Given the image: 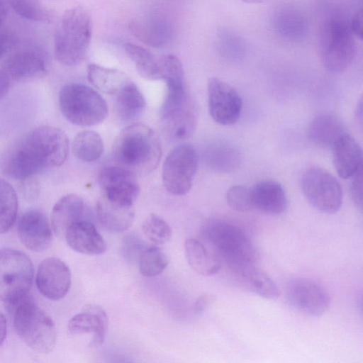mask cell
<instances>
[{"instance_id": "1", "label": "cell", "mask_w": 363, "mask_h": 363, "mask_svg": "<svg viewBox=\"0 0 363 363\" xmlns=\"http://www.w3.org/2000/svg\"><path fill=\"white\" fill-rule=\"evenodd\" d=\"M69 140L59 128L41 125L10 145L0 156V171L14 179H26L43 170L60 167L69 152Z\"/></svg>"}, {"instance_id": "2", "label": "cell", "mask_w": 363, "mask_h": 363, "mask_svg": "<svg viewBox=\"0 0 363 363\" xmlns=\"http://www.w3.org/2000/svg\"><path fill=\"white\" fill-rule=\"evenodd\" d=\"M112 155L119 166L135 173H149L158 165L162 150L159 138L151 128L133 123L116 136Z\"/></svg>"}, {"instance_id": "3", "label": "cell", "mask_w": 363, "mask_h": 363, "mask_svg": "<svg viewBox=\"0 0 363 363\" xmlns=\"http://www.w3.org/2000/svg\"><path fill=\"white\" fill-rule=\"evenodd\" d=\"M92 36V18L88 9L77 6L66 10L54 38L56 59L72 67L85 59Z\"/></svg>"}, {"instance_id": "4", "label": "cell", "mask_w": 363, "mask_h": 363, "mask_svg": "<svg viewBox=\"0 0 363 363\" xmlns=\"http://www.w3.org/2000/svg\"><path fill=\"white\" fill-rule=\"evenodd\" d=\"M201 233L213 254L234 272L256 263L257 252L246 233L238 226L214 220L204 225Z\"/></svg>"}, {"instance_id": "5", "label": "cell", "mask_w": 363, "mask_h": 363, "mask_svg": "<svg viewBox=\"0 0 363 363\" xmlns=\"http://www.w3.org/2000/svg\"><path fill=\"white\" fill-rule=\"evenodd\" d=\"M16 331L32 350L40 353L51 352L56 344L57 333L50 317L27 296L12 309Z\"/></svg>"}, {"instance_id": "6", "label": "cell", "mask_w": 363, "mask_h": 363, "mask_svg": "<svg viewBox=\"0 0 363 363\" xmlns=\"http://www.w3.org/2000/svg\"><path fill=\"white\" fill-rule=\"evenodd\" d=\"M59 106L65 118L79 126L99 124L108 115L104 98L92 88L79 83L68 84L61 89Z\"/></svg>"}, {"instance_id": "7", "label": "cell", "mask_w": 363, "mask_h": 363, "mask_svg": "<svg viewBox=\"0 0 363 363\" xmlns=\"http://www.w3.org/2000/svg\"><path fill=\"white\" fill-rule=\"evenodd\" d=\"M33 279V264L25 253L11 248L0 250V300L11 309L27 296Z\"/></svg>"}, {"instance_id": "8", "label": "cell", "mask_w": 363, "mask_h": 363, "mask_svg": "<svg viewBox=\"0 0 363 363\" xmlns=\"http://www.w3.org/2000/svg\"><path fill=\"white\" fill-rule=\"evenodd\" d=\"M357 48L350 22L342 18L330 19L323 37L321 57L325 68L332 73L345 71L352 62Z\"/></svg>"}, {"instance_id": "9", "label": "cell", "mask_w": 363, "mask_h": 363, "mask_svg": "<svg viewBox=\"0 0 363 363\" xmlns=\"http://www.w3.org/2000/svg\"><path fill=\"white\" fill-rule=\"evenodd\" d=\"M302 191L308 203L321 213L332 214L342 203V190L339 182L320 167L307 169L301 179Z\"/></svg>"}, {"instance_id": "10", "label": "cell", "mask_w": 363, "mask_h": 363, "mask_svg": "<svg viewBox=\"0 0 363 363\" xmlns=\"http://www.w3.org/2000/svg\"><path fill=\"white\" fill-rule=\"evenodd\" d=\"M198 166V155L194 146L183 144L167 156L162 167V182L166 190L176 196L187 194L193 184Z\"/></svg>"}, {"instance_id": "11", "label": "cell", "mask_w": 363, "mask_h": 363, "mask_svg": "<svg viewBox=\"0 0 363 363\" xmlns=\"http://www.w3.org/2000/svg\"><path fill=\"white\" fill-rule=\"evenodd\" d=\"M286 298L295 309L314 317L323 315L330 303L326 289L316 281L306 278H296L289 282Z\"/></svg>"}, {"instance_id": "12", "label": "cell", "mask_w": 363, "mask_h": 363, "mask_svg": "<svg viewBox=\"0 0 363 363\" xmlns=\"http://www.w3.org/2000/svg\"><path fill=\"white\" fill-rule=\"evenodd\" d=\"M208 105L213 120L222 125H231L239 119L242 101L238 92L230 84L216 77L208 82Z\"/></svg>"}, {"instance_id": "13", "label": "cell", "mask_w": 363, "mask_h": 363, "mask_svg": "<svg viewBox=\"0 0 363 363\" xmlns=\"http://www.w3.org/2000/svg\"><path fill=\"white\" fill-rule=\"evenodd\" d=\"M98 182L106 197L124 204L133 205L140 191L135 173L121 166L104 167Z\"/></svg>"}, {"instance_id": "14", "label": "cell", "mask_w": 363, "mask_h": 363, "mask_svg": "<svg viewBox=\"0 0 363 363\" xmlns=\"http://www.w3.org/2000/svg\"><path fill=\"white\" fill-rule=\"evenodd\" d=\"M36 284L39 291L51 300H60L69 291L71 272L68 266L57 257H48L40 264Z\"/></svg>"}, {"instance_id": "15", "label": "cell", "mask_w": 363, "mask_h": 363, "mask_svg": "<svg viewBox=\"0 0 363 363\" xmlns=\"http://www.w3.org/2000/svg\"><path fill=\"white\" fill-rule=\"evenodd\" d=\"M18 235L24 246L33 252H44L52 242L49 221L45 215L37 209L28 211L21 216Z\"/></svg>"}, {"instance_id": "16", "label": "cell", "mask_w": 363, "mask_h": 363, "mask_svg": "<svg viewBox=\"0 0 363 363\" xmlns=\"http://www.w3.org/2000/svg\"><path fill=\"white\" fill-rule=\"evenodd\" d=\"M2 69L11 79L26 81L44 76L48 71V64L40 52L26 49L9 56L3 63Z\"/></svg>"}, {"instance_id": "17", "label": "cell", "mask_w": 363, "mask_h": 363, "mask_svg": "<svg viewBox=\"0 0 363 363\" xmlns=\"http://www.w3.org/2000/svg\"><path fill=\"white\" fill-rule=\"evenodd\" d=\"M108 325V319L105 311L99 306L88 305L69 320L68 329L73 335L91 333V344L96 346L104 342Z\"/></svg>"}, {"instance_id": "18", "label": "cell", "mask_w": 363, "mask_h": 363, "mask_svg": "<svg viewBox=\"0 0 363 363\" xmlns=\"http://www.w3.org/2000/svg\"><path fill=\"white\" fill-rule=\"evenodd\" d=\"M331 149L333 164L340 177L350 178L362 167V148L347 132L336 140Z\"/></svg>"}, {"instance_id": "19", "label": "cell", "mask_w": 363, "mask_h": 363, "mask_svg": "<svg viewBox=\"0 0 363 363\" xmlns=\"http://www.w3.org/2000/svg\"><path fill=\"white\" fill-rule=\"evenodd\" d=\"M250 189L254 208L272 216L280 215L286 211L288 206L287 196L279 182L262 181Z\"/></svg>"}, {"instance_id": "20", "label": "cell", "mask_w": 363, "mask_h": 363, "mask_svg": "<svg viewBox=\"0 0 363 363\" xmlns=\"http://www.w3.org/2000/svg\"><path fill=\"white\" fill-rule=\"evenodd\" d=\"M65 238L74 251L89 255H101L106 250V243L95 226L81 220L66 232Z\"/></svg>"}, {"instance_id": "21", "label": "cell", "mask_w": 363, "mask_h": 363, "mask_svg": "<svg viewBox=\"0 0 363 363\" xmlns=\"http://www.w3.org/2000/svg\"><path fill=\"white\" fill-rule=\"evenodd\" d=\"M97 217L101 225L113 233L128 230L134 220L133 205L121 203L104 196L97 202Z\"/></svg>"}, {"instance_id": "22", "label": "cell", "mask_w": 363, "mask_h": 363, "mask_svg": "<svg viewBox=\"0 0 363 363\" xmlns=\"http://www.w3.org/2000/svg\"><path fill=\"white\" fill-rule=\"evenodd\" d=\"M84 213L83 199L74 194L60 198L52 208L51 224L57 237L65 238L67 230L75 223L82 220Z\"/></svg>"}, {"instance_id": "23", "label": "cell", "mask_w": 363, "mask_h": 363, "mask_svg": "<svg viewBox=\"0 0 363 363\" xmlns=\"http://www.w3.org/2000/svg\"><path fill=\"white\" fill-rule=\"evenodd\" d=\"M346 128L340 119L331 113H322L313 118L308 128V137L315 145L331 148Z\"/></svg>"}, {"instance_id": "24", "label": "cell", "mask_w": 363, "mask_h": 363, "mask_svg": "<svg viewBox=\"0 0 363 363\" xmlns=\"http://www.w3.org/2000/svg\"><path fill=\"white\" fill-rule=\"evenodd\" d=\"M272 25L281 37L297 40L303 38L308 30V21L300 11L293 8H283L276 11Z\"/></svg>"}, {"instance_id": "25", "label": "cell", "mask_w": 363, "mask_h": 363, "mask_svg": "<svg viewBox=\"0 0 363 363\" xmlns=\"http://www.w3.org/2000/svg\"><path fill=\"white\" fill-rule=\"evenodd\" d=\"M129 29L141 42L155 48L165 45L172 35L169 25L155 18L134 19L129 23Z\"/></svg>"}, {"instance_id": "26", "label": "cell", "mask_w": 363, "mask_h": 363, "mask_svg": "<svg viewBox=\"0 0 363 363\" xmlns=\"http://www.w3.org/2000/svg\"><path fill=\"white\" fill-rule=\"evenodd\" d=\"M89 82L97 89L107 94H116L131 82L128 76L121 70L96 64L87 67Z\"/></svg>"}, {"instance_id": "27", "label": "cell", "mask_w": 363, "mask_h": 363, "mask_svg": "<svg viewBox=\"0 0 363 363\" xmlns=\"http://www.w3.org/2000/svg\"><path fill=\"white\" fill-rule=\"evenodd\" d=\"M184 247L189 264L199 274L210 277L220 269V261L213 253L208 252L199 240L188 239Z\"/></svg>"}, {"instance_id": "28", "label": "cell", "mask_w": 363, "mask_h": 363, "mask_svg": "<svg viewBox=\"0 0 363 363\" xmlns=\"http://www.w3.org/2000/svg\"><path fill=\"white\" fill-rule=\"evenodd\" d=\"M235 273L244 286L257 296L270 300L279 296L280 291L274 280L255 265L243 268Z\"/></svg>"}, {"instance_id": "29", "label": "cell", "mask_w": 363, "mask_h": 363, "mask_svg": "<svg viewBox=\"0 0 363 363\" xmlns=\"http://www.w3.org/2000/svg\"><path fill=\"white\" fill-rule=\"evenodd\" d=\"M164 133L175 140L189 138L196 128V116L192 106L161 116Z\"/></svg>"}, {"instance_id": "30", "label": "cell", "mask_w": 363, "mask_h": 363, "mask_svg": "<svg viewBox=\"0 0 363 363\" xmlns=\"http://www.w3.org/2000/svg\"><path fill=\"white\" fill-rule=\"evenodd\" d=\"M116 95V111L123 121H133L143 113L145 97L134 82H129Z\"/></svg>"}, {"instance_id": "31", "label": "cell", "mask_w": 363, "mask_h": 363, "mask_svg": "<svg viewBox=\"0 0 363 363\" xmlns=\"http://www.w3.org/2000/svg\"><path fill=\"white\" fill-rule=\"evenodd\" d=\"M104 147V141L100 135L90 130L78 133L72 144L74 156L84 162L98 160L103 154Z\"/></svg>"}, {"instance_id": "32", "label": "cell", "mask_w": 363, "mask_h": 363, "mask_svg": "<svg viewBox=\"0 0 363 363\" xmlns=\"http://www.w3.org/2000/svg\"><path fill=\"white\" fill-rule=\"evenodd\" d=\"M124 49L143 78L149 80L161 79L160 58L157 59L148 50L135 44L127 43Z\"/></svg>"}, {"instance_id": "33", "label": "cell", "mask_w": 363, "mask_h": 363, "mask_svg": "<svg viewBox=\"0 0 363 363\" xmlns=\"http://www.w3.org/2000/svg\"><path fill=\"white\" fill-rule=\"evenodd\" d=\"M18 211V198L14 188L0 179V233L7 232L14 224Z\"/></svg>"}, {"instance_id": "34", "label": "cell", "mask_w": 363, "mask_h": 363, "mask_svg": "<svg viewBox=\"0 0 363 363\" xmlns=\"http://www.w3.org/2000/svg\"><path fill=\"white\" fill-rule=\"evenodd\" d=\"M208 161L214 169L221 172H231L239 167L241 157L234 147L225 143H220L211 148Z\"/></svg>"}, {"instance_id": "35", "label": "cell", "mask_w": 363, "mask_h": 363, "mask_svg": "<svg viewBox=\"0 0 363 363\" xmlns=\"http://www.w3.org/2000/svg\"><path fill=\"white\" fill-rule=\"evenodd\" d=\"M168 262L166 254L157 247L145 248L138 257L139 270L145 277H155L161 274Z\"/></svg>"}, {"instance_id": "36", "label": "cell", "mask_w": 363, "mask_h": 363, "mask_svg": "<svg viewBox=\"0 0 363 363\" xmlns=\"http://www.w3.org/2000/svg\"><path fill=\"white\" fill-rule=\"evenodd\" d=\"M145 236L152 243L162 245L167 242L172 236L169 224L160 216L150 213L142 225Z\"/></svg>"}, {"instance_id": "37", "label": "cell", "mask_w": 363, "mask_h": 363, "mask_svg": "<svg viewBox=\"0 0 363 363\" xmlns=\"http://www.w3.org/2000/svg\"><path fill=\"white\" fill-rule=\"evenodd\" d=\"M16 13L33 21H47L50 16L40 0H6Z\"/></svg>"}, {"instance_id": "38", "label": "cell", "mask_w": 363, "mask_h": 363, "mask_svg": "<svg viewBox=\"0 0 363 363\" xmlns=\"http://www.w3.org/2000/svg\"><path fill=\"white\" fill-rule=\"evenodd\" d=\"M218 47L224 56L233 60L242 57L246 48L245 42L239 35L228 30L219 34Z\"/></svg>"}, {"instance_id": "39", "label": "cell", "mask_w": 363, "mask_h": 363, "mask_svg": "<svg viewBox=\"0 0 363 363\" xmlns=\"http://www.w3.org/2000/svg\"><path fill=\"white\" fill-rule=\"evenodd\" d=\"M226 201L230 208L238 212H248L254 208L251 189L244 186L230 187L226 194Z\"/></svg>"}, {"instance_id": "40", "label": "cell", "mask_w": 363, "mask_h": 363, "mask_svg": "<svg viewBox=\"0 0 363 363\" xmlns=\"http://www.w3.org/2000/svg\"><path fill=\"white\" fill-rule=\"evenodd\" d=\"M350 187V192L352 200L355 206L362 211V167L359 169L352 177Z\"/></svg>"}, {"instance_id": "41", "label": "cell", "mask_w": 363, "mask_h": 363, "mask_svg": "<svg viewBox=\"0 0 363 363\" xmlns=\"http://www.w3.org/2000/svg\"><path fill=\"white\" fill-rule=\"evenodd\" d=\"M124 250L125 252V256L128 259H133L138 256L139 257L140 253L145 250L142 249V244L140 240L138 238L135 237H127L125 240Z\"/></svg>"}, {"instance_id": "42", "label": "cell", "mask_w": 363, "mask_h": 363, "mask_svg": "<svg viewBox=\"0 0 363 363\" xmlns=\"http://www.w3.org/2000/svg\"><path fill=\"white\" fill-rule=\"evenodd\" d=\"M350 26L354 36L362 39L363 35L362 10H359L355 13L352 21L350 22Z\"/></svg>"}, {"instance_id": "43", "label": "cell", "mask_w": 363, "mask_h": 363, "mask_svg": "<svg viewBox=\"0 0 363 363\" xmlns=\"http://www.w3.org/2000/svg\"><path fill=\"white\" fill-rule=\"evenodd\" d=\"M214 297L210 295H202L195 301L194 306V312L200 313L204 311L213 301Z\"/></svg>"}, {"instance_id": "44", "label": "cell", "mask_w": 363, "mask_h": 363, "mask_svg": "<svg viewBox=\"0 0 363 363\" xmlns=\"http://www.w3.org/2000/svg\"><path fill=\"white\" fill-rule=\"evenodd\" d=\"M11 79L3 69H0V101L6 96L10 88Z\"/></svg>"}, {"instance_id": "45", "label": "cell", "mask_w": 363, "mask_h": 363, "mask_svg": "<svg viewBox=\"0 0 363 363\" xmlns=\"http://www.w3.org/2000/svg\"><path fill=\"white\" fill-rule=\"evenodd\" d=\"M6 335V320L0 311V345L3 343Z\"/></svg>"}, {"instance_id": "46", "label": "cell", "mask_w": 363, "mask_h": 363, "mask_svg": "<svg viewBox=\"0 0 363 363\" xmlns=\"http://www.w3.org/2000/svg\"><path fill=\"white\" fill-rule=\"evenodd\" d=\"M7 5L8 4H7L6 0H0V28H1L3 23L4 22L6 15H7V11H8Z\"/></svg>"}, {"instance_id": "47", "label": "cell", "mask_w": 363, "mask_h": 363, "mask_svg": "<svg viewBox=\"0 0 363 363\" xmlns=\"http://www.w3.org/2000/svg\"><path fill=\"white\" fill-rule=\"evenodd\" d=\"M8 40L2 33L0 35V58L3 56L7 50Z\"/></svg>"}, {"instance_id": "48", "label": "cell", "mask_w": 363, "mask_h": 363, "mask_svg": "<svg viewBox=\"0 0 363 363\" xmlns=\"http://www.w3.org/2000/svg\"><path fill=\"white\" fill-rule=\"evenodd\" d=\"M241 1H244L245 3H248V4H261L267 0H241Z\"/></svg>"}]
</instances>
